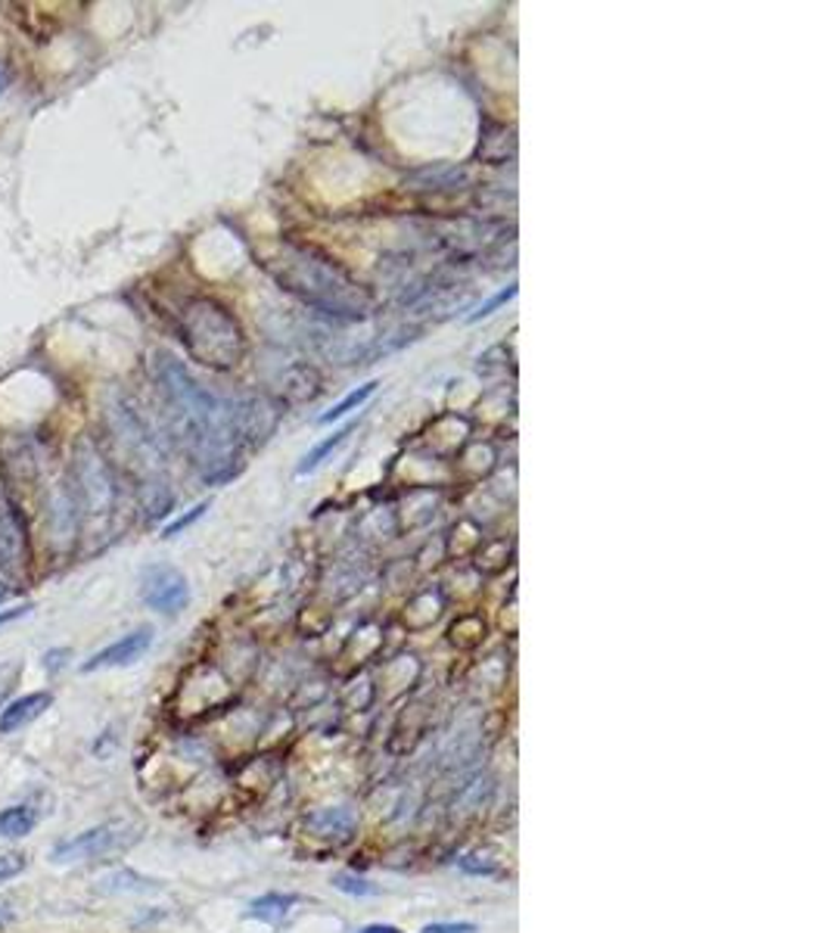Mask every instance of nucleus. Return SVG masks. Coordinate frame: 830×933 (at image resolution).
<instances>
[{"label":"nucleus","instance_id":"nucleus-1","mask_svg":"<svg viewBox=\"0 0 830 933\" xmlns=\"http://www.w3.org/2000/svg\"><path fill=\"white\" fill-rule=\"evenodd\" d=\"M181 333L187 349L193 352L203 365L212 368H231L240 355V327L231 315L212 299H196L181 315Z\"/></svg>","mask_w":830,"mask_h":933},{"label":"nucleus","instance_id":"nucleus-2","mask_svg":"<svg viewBox=\"0 0 830 933\" xmlns=\"http://www.w3.org/2000/svg\"><path fill=\"white\" fill-rule=\"evenodd\" d=\"M75 489L81 495L85 513H91V516L110 513L113 501H116L113 476H110L103 458L97 455V448L91 443H81L78 451H75Z\"/></svg>","mask_w":830,"mask_h":933},{"label":"nucleus","instance_id":"nucleus-3","mask_svg":"<svg viewBox=\"0 0 830 933\" xmlns=\"http://www.w3.org/2000/svg\"><path fill=\"white\" fill-rule=\"evenodd\" d=\"M131 843V834L122 821H110V825H100V828H91L85 834H75V838L63 840L53 846L50 859L56 865H69V862H85V859H103V856H113L118 849H125Z\"/></svg>","mask_w":830,"mask_h":933},{"label":"nucleus","instance_id":"nucleus-4","mask_svg":"<svg viewBox=\"0 0 830 933\" xmlns=\"http://www.w3.org/2000/svg\"><path fill=\"white\" fill-rule=\"evenodd\" d=\"M28 563V536H25L23 513L0 480V570L3 573H23Z\"/></svg>","mask_w":830,"mask_h":933},{"label":"nucleus","instance_id":"nucleus-5","mask_svg":"<svg viewBox=\"0 0 830 933\" xmlns=\"http://www.w3.org/2000/svg\"><path fill=\"white\" fill-rule=\"evenodd\" d=\"M143 601L159 610V613H181L190 601V588L187 579L175 570V566H150L143 573V585H140Z\"/></svg>","mask_w":830,"mask_h":933},{"label":"nucleus","instance_id":"nucleus-6","mask_svg":"<svg viewBox=\"0 0 830 933\" xmlns=\"http://www.w3.org/2000/svg\"><path fill=\"white\" fill-rule=\"evenodd\" d=\"M150 644H153V629H138L131 631V635H125V638H118L116 644H110V648H103L100 653H93L91 660L81 666L85 673H97V669H116V666H131L135 660H140L143 653L150 651Z\"/></svg>","mask_w":830,"mask_h":933},{"label":"nucleus","instance_id":"nucleus-7","mask_svg":"<svg viewBox=\"0 0 830 933\" xmlns=\"http://www.w3.org/2000/svg\"><path fill=\"white\" fill-rule=\"evenodd\" d=\"M50 703H53V698L47 691H35V694H25V698L7 703L0 710V734H13L25 725H31L38 716H44Z\"/></svg>","mask_w":830,"mask_h":933},{"label":"nucleus","instance_id":"nucleus-8","mask_svg":"<svg viewBox=\"0 0 830 933\" xmlns=\"http://www.w3.org/2000/svg\"><path fill=\"white\" fill-rule=\"evenodd\" d=\"M38 825V813L31 806H10V809H0V838L16 840L31 834Z\"/></svg>","mask_w":830,"mask_h":933},{"label":"nucleus","instance_id":"nucleus-9","mask_svg":"<svg viewBox=\"0 0 830 933\" xmlns=\"http://www.w3.org/2000/svg\"><path fill=\"white\" fill-rule=\"evenodd\" d=\"M293 903H296L293 896H265V899L253 903L250 918H261V921H280V918L290 911V906H293Z\"/></svg>","mask_w":830,"mask_h":933},{"label":"nucleus","instance_id":"nucleus-10","mask_svg":"<svg viewBox=\"0 0 830 933\" xmlns=\"http://www.w3.org/2000/svg\"><path fill=\"white\" fill-rule=\"evenodd\" d=\"M373 389H376V383H368V386H361L358 393H352V396H346V398H343V401H340V405H336V408H333V411H327V414H323L321 423H333V420H340V418H343V414H348V411H352V408H358V405H361L365 398L373 396Z\"/></svg>","mask_w":830,"mask_h":933},{"label":"nucleus","instance_id":"nucleus-11","mask_svg":"<svg viewBox=\"0 0 830 933\" xmlns=\"http://www.w3.org/2000/svg\"><path fill=\"white\" fill-rule=\"evenodd\" d=\"M20 676H23V663H16V660L0 663V703L10 698V691L16 688Z\"/></svg>","mask_w":830,"mask_h":933},{"label":"nucleus","instance_id":"nucleus-12","mask_svg":"<svg viewBox=\"0 0 830 933\" xmlns=\"http://www.w3.org/2000/svg\"><path fill=\"white\" fill-rule=\"evenodd\" d=\"M25 865H28L25 853H0V884L16 878V874H23Z\"/></svg>","mask_w":830,"mask_h":933},{"label":"nucleus","instance_id":"nucleus-13","mask_svg":"<svg viewBox=\"0 0 830 933\" xmlns=\"http://www.w3.org/2000/svg\"><path fill=\"white\" fill-rule=\"evenodd\" d=\"M333 886L343 890V893H352V896H373V893H376V886H370L368 881H361V878H352V874H336V878H333Z\"/></svg>","mask_w":830,"mask_h":933},{"label":"nucleus","instance_id":"nucleus-14","mask_svg":"<svg viewBox=\"0 0 830 933\" xmlns=\"http://www.w3.org/2000/svg\"><path fill=\"white\" fill-rule=\"evenodd\" d=\"M346 433H348V430H343V433H336L333 439H327V443H323V445H318V448H315V451H311V455L305 458V464L299 467V473H308V470H315V467H318V461H321L323 455H327V451H330L333 445L343 443V436H346Z\"/></svg>","mask_w":830,"mask_h":933},{"label":"nucleus","instance_id":"nucleus-15","mask_svg":"<svg viewBox=\"0 0 830 933\" xmlns=\"http://www.w3.org/2000/svg\"><path fill=\"white\" fill-rule=\"evenodd\" d=\"M203 511H206V504H200V508H193V511L187 513V516H181V520H175V523H171V526L165 529V536H168V538L178 536V533H181L184 526H190V523H193V520H196V516H200V513H203Z\"/></svg>","mask_w":830,"mask_h":933},{"label":"nucleus","instance_id":"nucleus-16","mask_svg":"<svg viewBox=\"0 0 830 933\" xmlns=\"http://www.w3.org/2000/svg\"><path fill=\"white\" fill-rule=\"evenodd\" d=\"M423 933H476V924H467V921H461V924H430Z\"/></svg>","mask_w":830,"mask_h":933},{"label":"nucleus","instance_id":"nucleus-17","mask_svg":"<svg viewBox=\"0 0 830 933\" xmlns=\"http://www.w3.org/2000/svg\"><path fill=\"white\" fill-rule=\"evenodd\" d=\"M63 656H69V651H50L44 656V666H47V669H50V673H56V669H60V666L66 663Z\"/></svg>","mask_w":830,"mask_h":933},{"label":"nucleus","instance_id":"nucleus-18","mask_svg":"<svg viewBox=\"0 0 830 933\" xmlns=\"http://www.w3.org/2000/svg\"><path fill=\"white\" fill-rule=\"evenodd\" d=\"M28 610H31V604H20V606H13V610H7V613H0V626H3V623H13V619H20V616H25Z\"/></svg>","mask_w":830,"mask_h":933},{"label":"nucleus","instance_id":"nucleus-19","mask_svg":"<svg viewBox=\"0 0 830 933\" xmlns=\"http://www.w3.org/2000/svg\"><path fill=\"white\" fill-rule=\"evenodd\" d=\"M358 933H398L395 928H390V924H370V928H365V931Z\"/></svg>","mask_w":830,"mask_h":933},{"label":"nucleus","instance_id":"nucleus-20","mask_svg":"<svg viewBox=\"0 0 830 933\" xmlns=\"http://www.w3.org/2000/svg\"><path fill=\"white\" fill-rule=\"evenodd\" d=\"M13 918V911H10V903L7 899H0V924H7Z\"/></svg>","mask_w":830,"mask_h":933},{"label":"nucleus","instance_id":"nucleus-21","mask_svg":"<svg viewBox=\"0 0 830 933\" xmlns=\"http://www.w3.org/2000/svg\"><path fill=\"white\" fill-rule=\"evenodd\" d=\"M7 598H10V585L3 583V579H0V604H3V601H7Z\"/></svg>","mask_w":830,"mask_h":933},{"label":"nucleus","instance_id":"nucleus-22","mask_svg":"<svg viewBox=\"0 0 830 933\" xmlns=\"http://www.w3.org/2000/svg\"><path fill=\"white\" fill-rule=\"evenodd\" d=\"M7 91V72L0 69V93Z\"/></svg>","mask_w":830,"mask_h":933}]
</instances>
